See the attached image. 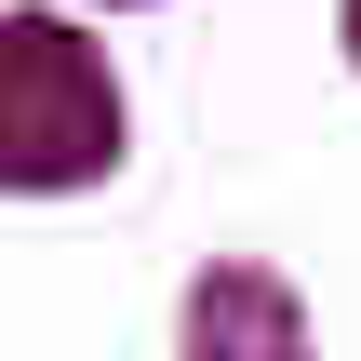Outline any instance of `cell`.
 Returning a JSON list of instances; mask_svg holds the SVG:
<instances>
[{
    "mask_svg": "<svg viewBox=\"0 0 361 361\" xmlns=\"http://www.w3.org/2000/svg\"><path fill=\"white\" fill-rule=\"evenodd\" d=\"M121 161V80L67 13H0V188L54 201Z\"/></svg>",
    "mask_w": 361,
    "mask_h": 361,
    "instance_id": "cell-1",
    "label": "cell"
},
{
    "mask_svg": "<svg viewBox=\"0 0 361 361\" xmlns=\"http://www.w3.org/2000/svg\"><path fill=\"white\" fill-rule=\"evenodd\" d=\"M188 361H308V322L268 268H201L188 281Z\"/></svg>",
    "mask_w": 361,
    "mask_h": 361,
    "instance_id": "cell-2",
    "label": "cell"
},
{
    "mask_svg": "<svg viewBox=\"0 0 361 361\" xmlns=\"http://www.w3.org/2000/svg\"><path fill=\"white\" fill-rule=\"evenodd\" d=\"M348 54H361V0H348Z\"/></svg>",
    "mask_w": 361,
    "mask_h": 361,
    "instance_id": "cell-3",
    "label": "cell"
}]
</instances>
